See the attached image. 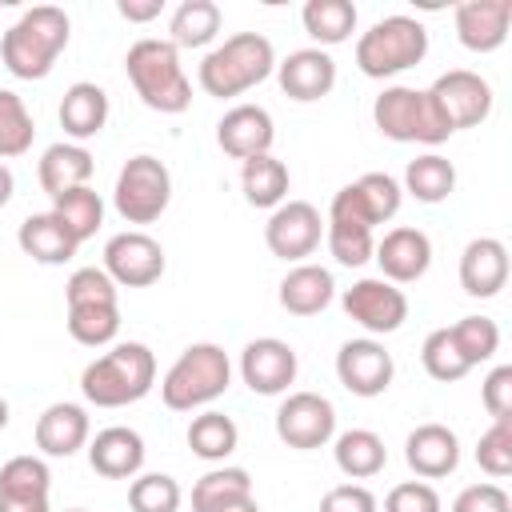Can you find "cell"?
<instances>
[{"mask_svg":"<svg viewBox=\"0 0 512 512\" xmlns=\"http://www.w3.org/2000/svg\"><path fill=\"white\" fill-rule=\"evenodd\" d=\"M508 284V248L496 236H476L460 252V288L472 300H492Z\"/></svg>","mask_w":512,"mask_h":512,"instance_id":"cb8c5ba5","label":"cell"},{"mask_svg":"<svg viewBox=\"0 0 512 512\" xmlns=\"http://www.w3.org/2000/svg\"><path fill=\"white\" fill-rule=\"evenodd\" d=\"M384 512H444V504L428 480H404L384 496Z\"/></svg>","mask_w":512,"mask_h":512,"instance_id":"bcb514c9","label":"cell"},{"mask_svg":"<svg viewBox=\"0 0 512 512\" xmlns=\"http://www.w3.org/2000/svg\"><path fill=\"white\" fill-rule=\"evenodd\" d=\"M272 140H276V124H272V112L260 104H236L216 124V144L240 164L272 152Z\"/></svg>","mask_w":512,"mask_h":512,"instance_id":"d6986e66","label":"cell"},{"mask_svg":"<svg viewBox=\"0 0 512 512\" xmlns=\"http://www.w3.org/2000/svg\"><path fill=\"white\" fill-rule=\"evenodd\" d=\"M12 192H16V176H12V168L0 160V208L12 200Z\"/></svg>","mask_w":512,"mask_h":512,"instance_id":"f5cc1de1","label":"cell"},{"mask_svg":"<svg viewBox=\"0 0 512 512\" xmlns=\"http://www.w3.org/2000/svg\"><path fill=\"white\" fill-rule=\"evenodd\" d=\"M320 512H380V504L364 484H336L320 496Z\"/></svg>","mask_w":512,"mask_h":512,"instance_id":"681fc988","label":"cell"},{"mask_svg":"<svg viewBox=\"0 0 512 512\" xmlns=\"http://www.w3.org/2000/svg\"><path fill=\"white\" fill-rule=\"evenodd\" d=\"M428 56V28L416 16H384L356 40V68L368 80H388L416 68Z\"/></svg>","mask_w":512,"mask_h":512,"instance_id":"8992f818","label":"cell"},{"mask_svg":"<svg viewBox=\"0 0 512 512\" xmlns=\"http://www.w3.org/2000/svg\"><path fill=\"white\" fill-rule=\"evenodd\" d=\"M372 124L380 128V136L396 140V144H444L452 132L440 120L428 88H412V84H388L376 100H372Z\"/></svg>","mask_w":512,"mask_h":512,"instance_id":"52a82bcc","label":"cell"},{"mask_svg":"<svg viewBox=\"0 0 512 512\" xmlns=\"http://www.w3.org/2000/svg\"><path fill=\"white\" fill-rule=\"evenodd\" d=\"M276 436L296 452H312L332 444L336 436V408L320 392H288L276 408Z\"/></svg>","mask_w":512,"mask_h":512,"instance_id":"7c38bea8","label":"cell"},{"mask_svg":"<svg viewBox=\"0 0 512 512\" xmlns=\"http://www.w3.org/2000/svg\"><path fill=\"white\" fill-rule=\"evenodd\" d=\"M220 24H224L220 4H212V0H184V4L172 8L168 40L176 48H208L220 36Z\"/></svg>","mask_w":512,"mask_h":512,"instance_id":"d6a6232c","label":"cell"},{"mask_svg":"<svg viewBox=\"0 0 512 512\" xmlns=\"http://www.w3.org/2000/svg\"><path fill=\"white\" fill-rule=\"evenodd\" d=\"M228 384H232L228 352L212 340H200V344H188L172 360V368L160 380V400L172 412H196V408H208L212 400H220L228 392Z\"/></svg>","mask_w":512,"mask_h":512,"instance_id":"5b68a950","label":"cell"},{"mask_svg":"<svg viewBox=\"0 0 512 512\" xmlns=\"http://www.w3.org/2000/svg\"><path fill=\"white\" fill-rule=\"evenodd\" d=\"M280 92L296 104H312L336 88V60L324 48H296L284 60H276Z\"/></svg>","mask_w":512,"mask_h":512,"instance_id":"ac0fdd59","label":"cell"},{"mask_svg":"<svg viewBox=\"0 0 512 512\" xmlns=\"http://www.w3.org/2000/svg\"><path fill=\"white\" fill-rule=\"evenodd\" d=\"M356 4L352 0H308L300 8V24L304 32L316 40V48H336L356 32Z\"/></svg>","mask_w":512,"mask_h":512,"instance_id":"1f68e13d","label":"cell"},{"mask_svg":"<svg viewBox=\"0 0 512 512\" xmlns=\"http://www.w3.org/2000/svg\"><path fill=\"white\" fill-rule=\"evenodd\" d=\"M340 308L368 336H392L408 320V296H404V288H396V284H388L380 276H364L352 288H344L340 292Z\"/></svg>","mask_w":512,"mask_h":512,"instance_id":"8fae6325","label":"cell"},{"mask_svg":"<svg viewBox=\"0 0 512 512\" xmlns=\"http://www.w3.org/2000/svg\"><path fill=\"white\" fill-rule=\"evenodd\" d=\"M288 188H292V176H288V164L276 160L272 152L264 156H252L240 164V192L252 208H280L288 200Z\"/></svg>","mask_w":512,"mask_h":512,"instance_id":"f546056e","label":"cell"},{"mask_svg":"<svg viewBox=\"0 0 512 512\" xmlns=\"http://www.w3.org/2000/svg\"><path fill=\"white\" fill-rule=\"evenodd\" d=\"M68 336L84 348H108L120 332V304H72L68 308Z\"/></svg>","mask_w":512,"mask_h":512,"instance_id":"8d00e7d4","label":"cell"},{"mask_svg":"<svg viewBox=\"0 0 512 512\" xmlns=\"http://www.w3.org/2000/svg\"><path fill=\"white\" fill-rule=\"evenodd\" d=\"M16 244H20L24 256H32L36 264H48V268L68 264V260L80 252V244L72 240V232H68L52 212H32V216H24L20 228H16Z\"/></svg>","mask_w":512,"mask_h":512,"instance_id":"83f0119b","label":"cell"},{"mask_svg":"<svg viewBox=\"0 0 512 512\" xmlns=\"http://www.w3.org/2000/svg\"><path fill=\"white\" fill-rule=\"evenodd\" d=\"M48 212L72 232L76 244H84V240H92V236L100 232V224H104V196H100L92 184H84V188L60 192Z\"/></svg>","mask_w":512,"mask_h":512,"instance_id":"e575fe53","label":"cell"},{"mask_svg":"<svg viewBox=\"0 0 512 512\" xmlns=\"http://www.w3.org/2000/svg\"><path fill=\"white\" fill-rule=\"evenodd\" d=\"M448 332H452L460 356H464L472 368L484 364V360H492L496 348H500V328H496V320H488V316H460L456 324H448Z\"/></svg>","mask_w":512,"mask_h":512,"instance_id":"b9f144b4","label":"cell"},{"mask_svg":"<svg viewBox=\"0 0 512 512\" xmlns=\"http://www.w3.org/2000/svg\"><path fill=\"white\" fill-rule=\"evenodd\" d=\"M36 140V120L12 88H0V160H16L32 148Z\"/></svg>","mask_w":512,"mask_h":512,"instance_id":"74e56055","label":"cell"},{"mask_svg":"<svg viewBox=\"0 0 512 512\" xmlns=\"http://www.w3.org/2000/svg\"><path fill=\"white\" fill-rule=\"evenodd\" d=\"M404 460L420 480H444L460 468V440L448 424H416L404 440Z\"/></svg>","mask_w":512,"mask_h":512,"instance_id":"603a6c76","label":"cell"},{"mask_svg":"<svg viewBox=\"0 0 512 512\" xmlns=\"http://www.w3.org/2000/svg\"><path fill=\"white\" fill-rule=\"evenodd\" d=\"M252 496V476L248 468H236V464H220L212 472H204L196 484H192V512H216L232 500H244Z\"/></svg>","mask_w":512,"mask_h":512,"instance_id":"d590c367","label":"cell"},{"mask_svg":"<svg viewBox=\"0 0 512 512\" xmlns=\"http://www.w3.org/2000/svg\"><path fill=\"white\" fill-rule=\"evenodd\" d=\"M64 512H88V508H64Z\"/></svg>","mask_w":512,"mask_h":512,"instance_id":"9f6ffc18","label":"cell"},{"mask_svg":"<svg viewBox=\"0 0 512 512\" xmlns=\"http://www.w3.org/2000/svg\"><path fill=\"white\" fill-rule=\"evenodd\" d=\"M428 96H432L440 120L448 124V132L476 128L492 112V84L480 72H468V68H448L444 76H436L428 84Z\"/></svg>","mask_w":512,"mask_h":512,"instance_id":"30bf717a","label":"cell"},{"mask_svg":"<svg viewBox=\"0 0 512 512\" xmlns=\"http://www.w3.org/2000/svg\"><path fill=\"white\" fill-rule=\"evenodd\" d=\"M480 404L492 420H512V364H496L480 384Z\"/></svg>","mask_w":512,"mask_h":512,"instance_id":"7dc6e473","label":"cell"},{"mask_svg":"<svg viewBox=\"0 0 512 512\" xmlns=\"http://www.w3.org/2000/svg\"><path fill=\"white\" fill-rule=\"evenodd\" d=\"M144 436L136 428H124V424H112V428H100L92 440H88V464L96 476L104 480H132L144 472Z\"/></svg>","mask_w":512,"mask_h":512,"instance_id":"7402d4cb","label":"cell"},{"mask_svg":"<svg viewBox=\"0 0 512 512\" xmlns=\"http://www.w3.org/2000/svg\"><path fill=\"white\" fill-rule=\"evenodd\" d=\"M4 424H8V400L0 396V428H4Z\"/></svg>","mask_w":512,"mask_h":512,"instance_id":"11a10c76","label":"cell"},{"mask_svg":"<svg viewBox=\"0 0 512 512\" xmlns=\"http://www.w3.org/2000/svg\"><path fill=\"white\" fill-rule=\"evenodd\" d=\"M324 244L332 252V260L340 268H364L372 260L376 248V232L360 228V224H340V220H324Z\"/></svg>","mask_w":512,"mask_h":512,"instance_id":"60d3db41","label":"cell"},{"mask_svg":"<svg viewBox=\"0 0 512 512\" xmlns=\"http://www.w3.org/2000/svg\"><path fill=\"white\" fill-rule=\"evenodd\" d=\"M276 300L292 316H320L336 300V280H332V272L324 264L304 260V264H292L284 272V280L276 288Z\"/></svg>","mask_w":512,"mask_h":512,"instance_id":"d4e9b609","label":"cell"},{"mask_svg":"<svg viewBox=\"0 0 512 512\" xmlns=\"http://www.w3.org/2000/svg\"><path fill=\"white\" fill-rule=\"evenodd\" d=\"M0 512H52L48 496H28V492H0Z\"/></svg>","mask_w":512,"mask_h":512,"instance_id":"816d5d0a","label":"cell"},{"mask_svg":"<svg viewBox=\"0 0 512 512\" xmlns=\"http://www.w3.org/2000/svg\"><path fill=\"white\" fill-rule=\"evenodd\" d=\"M332 460L348 480H372L388 464V448L372 428H348L332 436Z\"/></svg>","mask_w":512,"mask_h":512,"instance_id":"f1b7e54d","label":"cell"},{"mask_svg":"<svg viewBox=\"0 0 512 512\" xmlns=\"http://www.w3.org/2000/svg\"><path fill=\"white\" fill-rule=\"evenodd\" d=\"M476 464L492 480L512 476V420H492V428L480 432V440H476Z\"/></svg>","mask_w":512,"mask_h":512,"instance_id":"ee69618b","label":"cell"},{"mask_svg":"<svg viewBox=\"0 0 512 512\" xmlns=\"http://www.w3.org/2000/svg\"><path fill=\"white\" fill-rule=\"evenodd\" d=\"M296 372H300L296 348L280 336H256L240 352V380L256 396H284L296 384Z\"/></svg>","mask_w":512,"mask_h":512,"instance_id":"2e32d148","label":"cell"},{"mask_svg":"<svg viewBox=\"0 0 512 512\" xmlns=\"http://www.w3.org/2000/svg\"><path fill=\"white\" fill-rule=\"evenodd\" d=\"M156 384V356L140 340H120L80 372V392L96 408H128Z\"/></svg>","mask_w":512,"mask_h":512,"instance_id":"3957f363","label":"cell"},{"mask_svg":"<svg viewBox=\"0 0 512 512\" xmlns=\"http://www.w3.org/2000/svg\"><path fill=\"white\" fill-rule=\"evenodd\" d=\"M184 488L168 472H140L128 480V508L132 512H180Z\"/></svg>","mask_w":512,"mask_h":512,"instance_id":"f35d334b","label":"cell"},{"mask_svg":"<svg viewBox=\"0 0 512 512\" xmlns=\"http://www.w3.org/2000/svg\"><path fill=\"white\" fill-rule=\"evenodd\" d=\"M240 444V428L232 416L216 412V408H204L200 416H192L188 424V448L192 456L208 460V464H224Z\"/></svg>","mask_w":512,"mask_h":512,"instance_id":"836d02e7","label":"cell"},{"mask_svg":"<svg viewBox=\"0 0 512 512\" xmlns=\"http://www.w3.org/2000/svg\"><path fill=\"white\" fill-rule=\"evenodd\" d=\"M68 36H72L68 12L56 4H36L12 28H4L0 60L16 80H44L56 68L60 52L68 48Z\"/></svg>","mask_w":512,"mask_h":512,"instance_id":"7a4b0ae2","label":"cell"},{"mask_svg":"<svg viewBox=\"0 0 512 512\" xmlns=\"http://www.w3.org/2000/svg\"><path fill=\"white\" fill-rule=\"evenodd\" d=\"M320 240H324V216L308 200H284L280 208H272V216L264 224L268 252L288 264H304L320 248Z\"/></svg>","mask_w":512,"mask_h":512,"instance_id":"4fadbf2b","label":"cell"},{"mask_svg":"<svg viewBox=\"0 0 512 512\" xmlns=\"http://www.w3.org/2000/svg\"><path fill=\"white\" fill-rule=\"evenodd\" d=\"M116 12L128 20V24H148L164 12V0H116Z\"/></svg>","mask_w":512,"mask_h":512,"instance_id":"f907efd6","label":"cell"},{"mask_svg":"<svg viewBox=\"0 0 512 512\" xmlns=\"http://www.w3.org/2000/svg\"><path fill=\"white\" fill-rule=\"evenodd\" d=\"M216 512H260V504H256V496H244V500H232V504H224Z\"/></svg>","mask_w":512,"mask_h":512,"instance_id":"db71d44e","label":"cell"},{"mask_svg":"<svg viewBox=\"0 0 512 512\" xmlns=\"http://www.w3.org/2000/svg\"><path fill=\"white\" fill-rule=\"evenodd\" d=\"M164 268H168V260H164L160 240H152L140 228L116 232L104 244V272L112 276L116 288H148L164 276Z\"/></svg>","mask_w":512,"mask_h":512,"instance_id":"5bb4252c","label":"cell"},{"mask_svg":"<svg viewBox=\"0 0 512 512\" xmlns=\"http://www.w3.org/2000/svg\"><path fill=\"white\" fill-rule=\"evenodd\" d=\"M276 72V48L264 32H236L200 60V88L216 100L244 96Z\"/></svg>","mask_w":512,"mask_h":512,"instance_id":"277c9868","label":"cell"},{"mask_svg":"<svg viewBox=\"0 0 512 512\" xmlns=\"http://www.w3.org/2000/svg\"><path fill=\"white\" fill-rule=\"evenodd\" d=\"M392 376H396V360H392V352L376 336H356V340L340 344V352H336V380L352 396H360V400L384 396L392 388Z\"/></svg>","mask_w":512,"mask_h":512,"instance_id":"9a60e30c","label":"cell"},{"mask_svg":"<svg viewBox=\"0 0 512 512\" xmlns=\"http://www.w3.org/2000/svg\"><path fill=\"white\" fill-rule=\"evenodd\" d=\"M448 512H512V500H508V492H504L500 484L484 480V484L460 488Z\"/></svg>","mask_w":512,"mask_h":512,"instance_id":"c3c4849f","label":"cell"},{"mask_svg":"<svg viewBox=\"0 0 512 512\" xmlns=\"http://www.w3.org/2000/svg\"><path fill=\"white\" fill-rule=\"evenodd\" d=\"M420 364H424V372H428L436 384H456V380H464V376L472 372V364L460 356V348H456V340H452L448 328H436V332L424 336V344H420Z\"/></svg>","mask_w":512,"mask_h":512,"instance_id":"ab89813d","label":"cell"},{"mask_svg":"<svg viewBox=\"0 0 512 512\" xmlns=\"http://www.w3.org/2000/svg\"><path fill=\"white\" fill-rule=\"evenodd\" d=\"M172 204V172L160 156H128L124 168L116 172L112 188V208L128 224H156Z\"/></svg>","mask_w":512,"mask_h":512,"instance_id":"ba28073f","label":"cell"},{"mask_svg":"<svg viewBox=\"0 0 512 512\" xmlns=\"http://www.w3.org/2000/svg\"><path fill=\"white\" fill-rule=\"evenodd\" d=\"M64 300L72 304H120V288L104 268H76L64 284Z\"/></svg>","mask_w":512,"mask_h":512,"instance_id":"f6af8a7d","label":"cell"},{"mask_svg":"<svg viewBox=\"0 0 512 512\" xmlns=\"http://www.w3.org/2000/svg\"><path fill=\"white\" fill-rule=\"evenodd\" d=\"M56 116H60L64 136L72 144H84V140L100 136L104 124H108V92L100 84H92V80H76V84L64 88Z\"/></svg>","mask_w":512,"mask_h":512,"instance_id":"484cf974","label":"cell"},{"mask_svg":"<svg viewBox=\"0 0 512 512\" xmlns=\"http://www.w3.org/2000/svg\"><path fill=\"white\" fill-rule=\"evenodd\" d=\"M404 204V192H400V180L388 176V172H364L360 180L344 184L332 204H328V216L324 220H340V224H360L368 232H376V224H388Z\"/></svg>","mask_w":512,"mask_h":512,"instance_id":"9c48e42d","label":"cell"},{"mask_svg":"<svg viewBox=\"0 0 512 512\" xmlns=\"http://www.w3.org/2000/svg\"><path fill=\"white\" fill-rule=\"evenodd\" d=\"M400 192H408L420 204H444L456 192V164L440 152H424V156L408 160Z\"/></svg>","mask_w":512,"mask_h":512,"instance_id":"4dcf8cb0","label":"cell"},{"mask_svg":"<svg viewBox=\"0 0 512 512\" xmlns=\"http://www.w3.org/2000/svg\"><path fill=\"white\" fill-rule=\"evenodd\" d=\"M124 72L132 92L140 96L144 108L160 116H180L192 104V80L180 64V48L160 36H140L124 52Z\"/></svg>","mask_w":512,"mask_h":512,"instance_id":"6da1fadb","label":"cell"},{"mask_svg":"<svg viewBox=\"0 0 512 512\" xmlns=\"http://www.w3.org/2000/svg\"><path fill=\"white\" fill-rule=\"evenodd\" d=\"M96 172V160L84 144H72V140H56L44 148L40 164H36V180L40 188L56 200L60 192H72V188H84Z\"/></svg>","mask_w":512,"mask_h":512,"instance_id":"4316f807","label":"cell"},{"mask_svg":"<svg viewBox=\"0 0 512 512\" xmlns=\"http://www.w3.org/2000/svg\"><path fill=\"white\" fill-rule=\"evenodd\" d=\"M372 260L380 264V280H388L396 288L416 284L432 268V240H428V232H420L412 224H400V228H388L376 240Z\"/></svg>","mask_w":512,"mask_h":512,"instance_id":"e0dca14e","label":"cell"},{"mask_svg":"<svg viewBox=\"0 0 512 512\" xmlns=\"http://www.w3.org/2000/svg\"><path fill=\"white\" fill-rule=\"evenodd\" d=\"M456 24V40L468 52H496L508 40V24H512V0H464L452 12Z\"/></svg>","mask_w":512,"mask_h":512,"instance_id":"44dd1931","label":"cell"},{"mask_svg":"<svg viewBox=\"0 0 512 512\" xmlns=\"http://www.w3.org/2000/svg\"><path fill=\"white\" fill-rule=\"evenodd\" d=\"M32 440L44 456H76L80 448H88L92 440V420H88V408L84 404H72V400H56L48 404L40 416H36V428H32Z\"/></svg>","mask_w":512,"mask_h":512,"instance_id":"ffe728a7","label":"cell"},{"mask_svg":"<svg viewBox=\"0 0 512 512\" xmlns=\"http://www.w3.org/2000/svg\"><path fill=\"white\" fill-rule=\"evenodd\" d=\"M0 492H28V496H48L52 492V472L44 456H12L0 464Z\"/></svg>","mask_w":512,"mask_h":512,"instance_id":"7bdbcfd3","label":"cell"}]
</instances>
